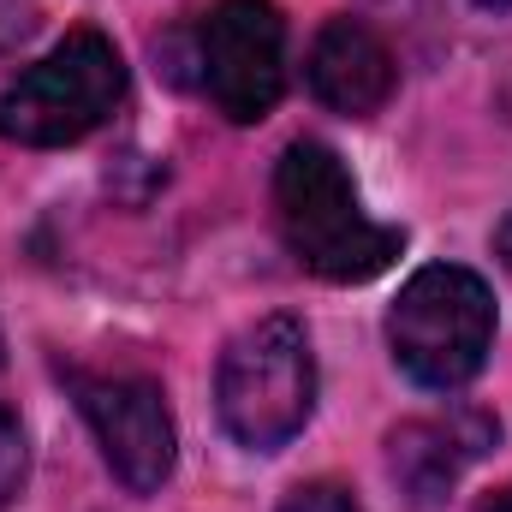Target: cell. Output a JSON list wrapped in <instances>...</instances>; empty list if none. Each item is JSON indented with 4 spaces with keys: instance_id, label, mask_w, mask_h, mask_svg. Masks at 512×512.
<instances>
[{
    "instance_id": "cell-4",
    "label": "cell",
    "mask_w": 512,
    "mask_h": 512,
    "mask_svg": "<svg viewBox=\"0 0 512 512\" xmlns=\"http://www.w3.org/2000/svg\"><path fill=\"white\" fill-rule=\"evenodd\" d=\"M221 423L239 447L280 453L316 411V352L298 316H262L245 328L215 376Z\"/></svg>"
},
{
    "instance_id": "cell-11",
    "label": "cell",
    "mask_w": 512,
    "mask_h": 512,
    "mask_svg": "<svg viewBox=\"0 0 512 512\" xmlns=\"http://www.w3.org/2000/svg\"><path fill=\"white\" fill-rule=\"evenodd\" d=\"M495 251H501V262L512 268V215L501 221V233H495Z\"/></svg>"
},
{
    "instance_id": "cell-5",
    "label": "cell",
    "mask_w": 512,
    "mask_h": 512,
    "mask_svg": "<svg viewBox=\"0 0 512 512\" xmlns=\"http://www.w3.org/2000/svg\"><path fill=\"white\" fill-rule=\"evenodd\" d=\"M197 66L209 102L233 126L268 120L286 90V24L274 0H221L197 30Z\"/></svg>"
},
{
    "instance_id": "cell-12",
    "label": "cell",
    "mask_w": 512,
    "mask_h": 512,
    "mask_svg": "<svg viewBox=\"0 0 512 512\" xmlns=\"http://www.w3.org/2000/svg\"><path fill=\"white\" fill-rule=\"evenodd\" d=\"M489 512H512V483L501 489V495H495V507H489Z\"/></svg>"
},
{
    "instance_id": "cell-7",
    "label": "cell",
    "mask_w": 512,
    "mask_h": 512,
    "mask_svg": "<svg viewBox=\"0 0 512 512\" xmlns=\"http://www.w3.org/2000/svg\"><path fill=\"white\" fill-rule=\"evenodd\" d=\"M495 435H501V423L489 411H471V405H459L447 417H417V423H399L387 435V471L411 507H435L495 447Z\"/></svg>"
},
{
    "instance_id": "cell-6",
    "label": "cell",
    "mask_w": 512,
    "mask_h": 512,
    "mask_svg": "<svg viewBox=\"0 0 512 512\" xmlns=\"http://www.w3.org/2000/svg\"><path fill=\"white\" fill-rule=\"evenodd\" d=\"M72 393L102 441V459L131 495H155L173 477V411L149 376H72Z\"/></svg>"
},
{
    "instance_id": "cell-8",
    "label": "cell",
    "mask_w": 512,
    "mask_h": 512,
    "mask_svg": "<svg viewBox=\"0 0 512 512\" xmlns=\"http://www.w3.org/2000/svg\"><path fill=\"white\" fill-rule=\"evenodd\" d=\"M304 78H310V96L346 120H370L376 108H387V96L399 84L387 42L364 18H328L310 42Z\"/></svg>"
},
{
    "instance_id": "cell-10",
    "label": "cell",
    "mask_w": 512,
    "mask_h": 512,
    "mask_svg": "<svg viewBox=\"0 0 512 512\" xmlns=\"http://www.w3.org/2000/svg\"><path fill=\"white\" fill-rule=\"evenodd\" d=\"M280 512H358V501H352V489L346 483H298L286 501H280Z\"/></svg>"
},
{
    "instance_id": "cell-3",
    "label": "cell",
    "mask_w": 512,
    "mask_h": 512,
    "mask_svg": "<svg viewBox=\"0 0 512 512\" xmlns=\"http://www.w3.org/2000/svg\"><path fill=\"white\" fill-rule=\"evenodd\" d=\"M120 102H126L120 48L102 30H72L0 90V137L24 149H60L102 131Z\"/></svg>"
},
{
    "instance_id": "cell-1",
    "label": "cell",
    "mask_w": 512,
    "mask_h": 512,
    "mask_svg": "<svg viewBox=\"0 0 512 512\" xmlns=\"http://www.w3.org/2000/svg\"><path fill=\"white\" fill-rule=\"evenodd\" d=\"M274 221H280L286 251L298 256V268H310L316 280H334V286L376 280L405 245L399 227L370 221L346 161L310 137L286 143V155L274 167Z\"/></svg>"
},
{
    "instance_id": "cell-9",
    "label": "cell",
    "mask_w": 512,
    "mask_h": 512,
    "mask_svg": "<svg viewBox=\"0 0 512 512\" xmlns=\"http://www.w3.org/2000/svg\"><path fill=\"white\" fill-rule=\"evenodd\" d=\"M24 477H30V447H24L18 417L0 405V507H12V501H18Z\"/></svg>"
},
{
    "instance_id": "cell-2",
    "label": "cell",
    "mask_w": 512,
    "mask_h": 512,
    "mask_svg": "<svg viewBox=\"0 0 512 512\" xmlns=\"http://www.w3.org/2000/svg\"><path fill=\"white\" fill-rule=\"evenodd\" d=\"M387 346H393V364L417 387H429V393L465 387L489 364V346H495L489 280L459 262L417 268L387 310Z\"/></svg>"
},
{
    "instance_id": "cell-13",
    "label": "cell",
    "mask_w": 512,
    "mask_h": 512,
    "mask_svg": "<svg viewBox=\"0 0 512 512\" xmlns=\"http://www.w3.org/2000/svg\"><path fill=\"white\" fill-rule=\"evenodd\" d=\"M477 6H489V12H507L512 0H477Z\"/></svg>"
}]
</instances>
